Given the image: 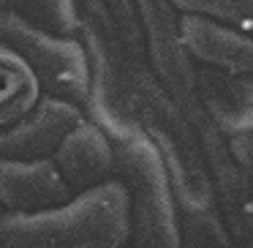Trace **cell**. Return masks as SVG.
Segmentation results:
<instances>
[{
	"instance_id": "6da1fadb",
	"label": "cell",
	"mask_w": 253,
	"mask_h": 248,
	"mask_svg": "<svg viewBox=\"0 0 253 248\" xmlns=\"http://www.w3.org/2000/svg\"><path fill=\"white\" fill-rule=\"evenodd\" d=\"M77 41L87 55L90 96L84 117L115 145L142 134V112L158 88L136 3H77Z\"/></svg>"
},
{
	"instance_id": "7a4b0ae2",
	"label": "cell",
	"mask_w": 253,
	"mask_h": 248,
	"mask_svg": "<svg viewBox=\"0 0 253 248\" xmlns=\"http://www.w3.org/2000/svg\"><path fill=\"white\" fill-rule=\"evenodd\" d=\"M131 243V204L120 180L74 197L57 210L3 215V248H126Z\"/></svg>"
},
{
	"instance_id": "3957f363",
	"label": "cell",
	"mask_w": 253,
	"mask_h": 248,
	"mask_svg": "<svg viewBox=\"0 0 253 248\" xmlns=\"http://www.w3.org/2000/svg\"><path fill=\"white\" fill-rule=\"evenodd\" d=\"M142 137L158 153L180 213H218L207 158H204L202 142L196 137V128L188 120L185 112L164 93L161 85L150 93L147 104H144Z\"/></svg>"
},
{
	"instance_id": "277c9868",
	"label": "cell",
	"mask_w": 253,
	"mask_h": 248,
	"mask_svg": "<svg viewBox=\"0 0 253 248\" xmlns=\"http://www.w3.org/2000/svg\"><path fill=\"white\" fill-rule=\"evenodd\" d=\"M117 172L131 204L133 248H182V213L153 145L139 134L115 145Z\"/></svg>"
},
{
	"instance_id": "5b68a950",
	"label": "cell",
	"mask_w": 253,
	"mask_h": 248,
	"mask_svg": "<svg viewBox=\"0 0 253 248\" xmlns=\"http://www.w3.org/2000/svg\"><path fill=\"white\" fill-rule=\"evenodd\" d=\"M0 47L17 52L49 99L74 104L84 112L90 96L87 55L77 39H57L25 22L6 3H0Z\"/></svg>"
},
{
	"instance_id": "8992f818",
	"label": "cell",
	"mask_w": 253,
	"mask_h": 248,
	"mask_svg": "<svg viewBox=\"0 0 253 248\" xmlns=\"http://www.w3.org/2000/svg\"><path fill=\"white\" fill-rule=\"evenodd\" d=\"M139 19L147 44V60L164 93L188 115V120L202 112L199 106V66L180 33V14L171 3L144 0L136 3Z\"/></svg>"
},
{
	"instance_id": "52a82bcc",
	"label": "cell",
	"mask_w": 253,
	"mask_h": 248,
	"mask_svg": "<svg viewBox=\"0 0 253 248\" xmlns=\"http://www.w3.org/2000/svg\"><path fill=\"white\" fill-rule=\"evenodd\" d=\"M191 123L207 158L218 215L237 246H245L253 235V180L240 169V164L231 155L229 139L204 117V112H199Z\"/></svg>"
},
{
	"instance_id": "ba28073f",
	"label": "cell",
	"mask_w": 253,
	"mask_h": 248,
	"mask_svg": "<svg viewBox=\"0 0 253 248\" xmlns=\"http://www.w3.org/2000/svg\"><path fill=\"white\" fill-rule=\"evenodd\" d=\"M87 120L84 112L66 101L41 96L36 109L11 128L0 131V161H49L77 126Z\"/></svg>"
},
{
	"instance_id": "9c48e42d",
	"label": "cell",
	"mask_w": 253,
	"mask_h": 248,
	"mask_svg": "<svg viewBox=\"0 0 253 248\" xmlns=\"http://www.w3.org/2000/svg\"><path fill=\"white\" fill-rule=\"evenodd\" d=\"M74 199L55 161H0V207L8 215L57 210Z\"/></svg>"
},
{
	"instance_id": "30bf717a",
	"label": "cell",
	"mask_w": 253,
	"mask_h": 248,
	"mask_svg": "<svg viewBox=\"0 0 253 248\" xmlns=\"http://www.w3.org/2000/svg\"><path fill=\"white\" fill-rule=\"evenodd\" d=\"M52 161L74 197L115 180L117 172L115 142L90 120H84L68 134Z\"/></svg>"
},
{
	"instance_id": "8fae6325",
	"label": "cell",
	"mask_w": 253,
	"mask_h": 248,
	"mask_svg": "<svg viewBox=\"0 0 253 248\" xmlns=\"http://www.w3.org/2000/svg\"><path fill=\"white\" fill-rule=\"evenodd\" d=\"M180 33L185 50L199 68L229 77H253V39L231 28L196 17L180 14Z\"/></svg>"
},
{
	"instance_id": "7c38bea8",
	"label": "cell",
	"mask_w": 253,
	"mask_h": 248,
	"mask_svg": "<svg viewBox=\"0 0 253 248\" xmlns=\"http://www.w3.org/2000/svg\"><path fill=\"white\" fill-rule=\"evenodd\" d=\"M199 106L226 139L253 131V77L199 68Z\"/></svg>"
},
{
	"instance_id": "4fadbf2b",
	"label": "cell",
	"mask_w": 253,
	"mask_h": 248,
	"mask_svg": "<svg viewBox=\"0 0 253 248\" xmlns=\"http://www.w3.org/2000/svg\"><path fill=\"white\" fill-rule=\"evenodd\" d=\"M41 85L17 52L0 47V131L11 128L41 101Z\"/></svg>"
},
{
	"instance_id": "5bb4252c",
	"label": "cell",
	"mask_w": 253,
	"mask_h": 248,
	"mask_svg": "<svg viewBox=\"0 0 253 248\" xmlns=\"http://www.w3.org/2000/svg\"><path fill=\"white\" fill-rule=\"evenodd\" d=\"M14 14L57 39H77L79 33V11L77 3L57 0V3H6Z\"/></svg>"
},
{
	"instance_id": "9a60e30c",
	"label": "cell",
	"mask_w": 253,
	"mask_h": 248,
	"mask_svg": "<svg viewBox=\"0 0 253 248\" xmlns=\"http://www.w3.org/2000/svg\"><path fill=\"white\" fill-rule=\"evenodd\" d=\"M177 14H196L253 39V0H174Z\"/></svg>"
},
{
	"instance_id": "2e32d148",
	"label": "cell",
	"mask_w": 253,
	"mask_h": 248,
	"mask_svg": "<svg viewBox=\"0 0 253 248\" xmlns=\"http://www.w3.org/2000/svg\"><path fill=\"white\" fill-rule=\"evenodd\" d=\"M182 248H240L218 213L182 215Z\"/></svg>"
},
{
	"instance_id": "e0dca14e",
	"label": "cell",
	"mask_w": 253,
	"mask_h": 248,
	"mask_svg": "<svg viewBox=\"0 0 253 248\" xmlns=\"http://www.w3.org/2000/svg\"><path fill=\"white\" fill-rule=\"evenodd\" d=\"M229 148H231L234 161L240 164V169L253 180V131L251 134H242V137L229 139Z\"/></svg>"
},
{
	"instance_id": "ac0fdd59",
	"label": "cell",
	"mask_w": 253,
	"mask_h": 248,
	"mask_svg": "<svg viewBox=\"0 0 253 248\" xmlns=\"http://www.w3.org/2000/svg\"><path fill=\"white\" fill-rule=\"evenodd\" d=\"M242 248H253V235H251V240H248V243H245V246H242Z\"/></svg>"
},
{
	"instance_id": "d6986e66",
	"label": "cell",
	"mask_w": 253,
	"mask_h": 248,
	"mask_svg": "<svg viewBox=\"0 0 253 248\" xmlns=\"http://www.w3.org/2000/svg\"><path fill=\"white\" fill-rule=\"evenodd\" d=\"M3 215H6V210H3V207H0V224H3Z\"/></svg>"
},
{
	"instance_id": "ffe728a7",
	"label": "cell",
	"mask_w": 253,
	"mask_h": 248,
	"mask_svg": "<svg viewBox=\"0 0 253 248\" xmlns=\"http://www.w3.org/2000/svg\"><path fill=\"white\" fill-rule=\"evenodd\" d=\"M0 248H3V246H0Z\"/></svg>"
}]
</instances>
